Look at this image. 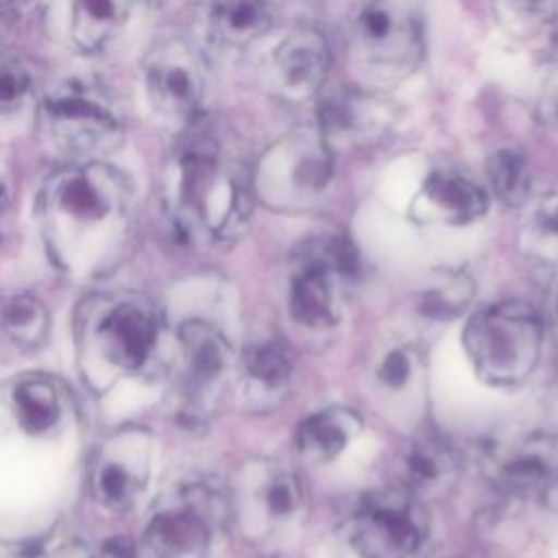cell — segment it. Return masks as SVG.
<instances>
[{
	"instance_id": "6da1fadb",
	"label": "cell",
	"mask_w": 558,
	"mask_h": 558,
	"mask_svg": "<svg viewBox=\"0 0 558 558\" xmlns=\"http://www.w3.org/2000/svg\"><path fill=\"white\" fill-rule=\"evenodd\" d=\"M131 187L105 161L68 163L48 179L39 216L52 253L65 264H96L129 229Z\"/></svg>"
},
{
	"instance_id": "7a4b0ae2",
	"label": "cell",
	"mask_w": 558,
	"mask_h": 558,
	"mask_svg": "<svg viewBox=\"0 0 558 558\" xmlns=\"http://www.w3.org/2000/svg\"><path fill=\"white\" fill-rule=\"evenodd\" d=\"M163 201L185 235L229 240L248 218L251 187L220 142L207 131H194L166 166Z\"/></svg>"
},
{
	"instance_id": "3957f363",
	"label": "cell",
	"mask_w": 558,
	"mask_h": 558,
	"mask_svg": "<svg viewBox=\"0 0 558 558\" xmlns=\"http://www.w3.org/2000/svg\"><path fill=\"white\" fill-rule=\"evenodd\" d=\"M44 146L70 163L98 161L122 144V118L102 89L87 78H61L46 87L37 107Z\"/></svg>"
},
{
	"instance_id": "277c9868",
	"label": "cell",
	"mask_w": 558,
	"mask_h": 558,
	"mask_svg": "<svg viewBox=\"0 0 558 558\" xmlns=\"http://www.w3.org/2000/svg\"><path fill=\"white\" fill-rule=\"evenodd\" d=\"M543 342L538 314L519 301L480 310L464 329V349L490 386H519L536 366Z\"/></svg>"
},
{
	"instance_id": "5b68a950",
	"label": "cell",
	"mask_w": 558,
	"mask_h": 558,
	"mask_svg": "<svg viewBox=\"0 0 558 558\" xmlns=\"http://www.w3.org/2000/svg\"><path fill=\"white\" fill-rule=\"evenodd\" d=\"M351 52L375 70H412L423 54V0H366L351 26Z\"/></svg>"
},
{
	"instance_id": "8992f818",
	"label": "cell",
	"mask_w": 558,
	"mask_h": 558,
	"mask_svg": "<svg viewBox=\"0 0 558 558\" xmlns=\"http://www.w3.org/2000/svg\"><path fill=\"white\" fill-rule=\"evenodd\" d=\"M144 87L153 111L170 124L190 122L205 94L201 54L183 39L157 44L144 59Z\"/></svg>"
},
{
	"instance_id": "52a82bcc",
	"label": "cell",
	"mask_w": 558,
	"mask_h": 558,
	"mask_svg": "<svg viewBox=\"0 0 558 558\" xmlns=\"http://www.w3.org/2000/svg\"><path fill=\"white\" fill-rule=\"evenodd\" d=\"M238 484L240 514L251 536H270L294 527L303 512V490L290 466L255 460L242 469Z\"/></svg>"
},
{
	"instance_id": "ba28073f",
	"label": "cell",
	"mask_w": 558,
	"mask_h": 558,
	"mask_svg": "<svg viewBox=\"0 0 558 558\" xmlns=\"http://www.w3.org/2000/svg\"><path fill=\"white\" fill-rule=\"evenodd\" d=\"M209 497L211 493L205 486L194 484L159 508L144 532L142 545L146 556L203 558L214 525V508Z\"/></svg>"
},
{
	"instance_id": "9c48e42d",
	"label": "cell",
	"mask_w": 558,
	"mask_h": 558,
	"mask_svg": "<svg viewBox=\"0 0 558 558\" xmlns=\"http://www.w3.org/2000/svg\"><path fill=\"white\" fill-rule=\"evenodd\" d=\"M421 538L414 510L397 499L366 504L344 527V543L353 558H412Z\"/></svg>"
},
{
	"instance_id": "30bf717a",
	"label": "cell",
	"mask_w": 558,
	"mask_h": 558,
	"mask_svg": "<svg viewBox=\"0 0 558 558\" xmlns=\"http://www.w3.org/2000/svg\"><path fill=\"white\" fill-rule=\"evenodd\" d=\"M329 177L327 148L314 137H294L272 148L259 168V190L279 205H296L318 194Z\"/></svg>"
},
{
	"instance_id": "8fae6325",
	"label": "cell",
	"mask_w": 558,
	"mask_h": 558,
	"mask_svg": "<svg viewBox=\"0 0 558 558\" xmlns=\"http://www.w3.org/2000/svg\"><path fill=\"white\" fill-rule=\"evenodd\" d=\"M146 442L140 432L116 436L96 460L92 486L100 504L111 510H126L146 482Z\"/></svg>"
},
{
	"instance_id": "7c38bea8",
	"label": "cell",
	"mask_w": 558,
	"mask_h": 558,
	"mask_svg": "<svg viewBox=\"0 0 558 558\" xmlns=\"http://www.w3.org/2000/svg\"><path fill=\"white\" fill-rule=\"evenodd\" d=\"M157 329V316L148 305L124 301L105 312L96 329V340L107 362L120 368H137L150 355Z\"/></svg>"
},
{
	"instance_id": "4fadbf2b",
	"label": "cell",
	"mask_w": 558,
	"mask_h": 558,
	"mask_svg": "<svg viewBox=\"0 0 558 558\" xmlns=\"http://www.w3.org/2000/svg\"><path fill=\"white\" fill-rule=\"evenodd\" d=\"M327 68V41L312 28H301L288 35L272 57V70L279 87L294 98L316 94L325 81Z\"/></svg>"
},
{
	"instance_id": "5bb4252c",
	"label": "cell",
	"mask_w": 558,
	"mask_h": 558,
	"mask_svg": "<svg viewBox=\"0 0 558 558\" xmlns=\"http://www.w3.org/2000/svg\"><path fill=\"white\" fill-rule=\"evenodd\" d=\"M288 305L292 318L312 329L329 327L338 318L333 272L307 248L292 275Z\"/></svg>"
},
{
	"instance_id": "9a60e30c",
	"label": "cell",
	"mask_w": 558,
	"mask_h": 558,
	"mask_svg": "<svg viewBox=\"0 0 558 558\" xmlns=\"http://www.w3.org/2000/svg\"><path fill=\"white\" fill-rule=\"evenodd\" d=\"M460 460L456 449L442 438H421L401 458V480L416 495H440L458 475Z\"/></svg>"
},
{
	"instance_id": "2e32d148",
	"label": "cell",
	"mask_w": 558,
	"mask_h": 558,
	"mask_svg": "<svg viewBox=\"0 0 558 558\" xmlns=\"http://www.w3.org/2000/svg\"><path fill=\"white\" fill-rule=\"evenodd\" d=\"M421 203L427 216L453 225L475 220L488 207L486 192L477 183L464 174L447 170L427 177L421 192Z\"/></svg>"
},
{
	"instance_id": "e0dca14e",
	"label": "cell",
	"mask_w": 558,
	"mask_h": 558,
	"mask_svg": "<svg viewBox=\"0 0 558 558\" xmlns=\"http://www.w3.org/2000/svg\"><path fill=\"white\" fill-rule=\"evenodd\" d=\"M362 427L349 408H327L307 416L299 427V451L310 462H329L340 456Z\"/></svg>"
},
{
	"instance_id": "ac0fdd59",
	"label": "cell",
	"mask_w": 558,
	"mask_h": 558,
	"mask_svg": "<svg viewBox=\"0 0 558 558\" xmlns=\"http://www.w3.org/2000/svg\"><path fill=\"white\" fill-rule=\"evenodd\" d=\"M179 342L185 362V373L192 386H209L227 371L231 357L229 342L209 323H183L179 327Z\"/></svg>"
},
{
	"instance_id": "d6986e66",
	"label": "cell",
	"mask_w": 558,
	"mask_h": 558,
	"mask_svg": "<svg viewBox=\"0 0 558 558\" xmlns=\"http://www.w3.org/2000/svg\"><path fill=\"white\" fill-rule=\"evenodd\" d=\"M137 0H72L70 35L83 52H96L124 26Z\"/></svg>"
},
{
	"instance_id": "ffe728a7",
	"label": "cell",
	"mask_w": 558,
	"mask_h": 558,
	"mask_svg": "<svg viewBox=\"0 0 558 558\" xmlns=\"http://www.w3.org/2000/svg\"><path fill=\"white\" fill-rule=\"evenodd\" d=\"M207 20L218 41L246 46L270 28L272 13L268 0H211Z\"/></svg>"
},
{
	"instance_id": "44dd1931",
	"label": "cell",
	"mask_w": 558,
	"mask_h": 558,
	"mask_svg": "<svg viewBox=\"0 0 558 558\" xmlns=\"http://www.w3.org/2000/svg\"><path fill=\"white\" fill-rule=\"evenodd\" d=\"M371 102L362 96L351 94H331L320 107L323 140H342L353 142L364 137L368 131H375L377 113L368 107Z\"/></svg>"
},
{
	"instance_id": "7402d4cb",
	"label": "cell",
	"mask_w": 558,
	"mask_h": 558,
	"mask_svg": "<svg viewBox=\"0 0 558 558\" xmlns=\"http://www.w3.org/2000/svg\"><path fill=\"white\" fill-rule=\"evenodd\" d=\"M13 408L17 423L28 434H44L59 421V397L48 379L31 377L15 386Z\"/></svg>"
},
{
	"instance_id": "603a6c76",
	"label": "cell",
	"mask_w": 558,
	"mask_h": 558,
	"mask_svg": "<svg viewBox=\"0 0 558 558\" xmlns=\"http://www.w3.org/2000/svg\"><path fill=\"white\" fill-rule=\"evenodd\" d=\"M0 325L15 342L35 347L48 333V310L31 294H11L0 303Z\"/></svg>"
},
{
	"instance_id": "cb8c5ba5",
	"label": "cell",
	"mask_w": 558,
	"mask_h": 558,
	"mask_svg": "<svg viewBox=\"0 0 558 558\" xmlns=\"http://www.w3.org/2000/svg\"><path fill=\"white\" fill-rule=\"evenodd\" d=\"M488 179L495 194L510 207L523 205L530 196L532 174L527 161L517 150H497L488 159Z\"/></svg>"
},
{
	"instance_id": "d4e9b609",
	"label": "cell",
	"mask_w": 558,
	"mask_h": 558,
	"mask_svg": "<svg viewBox=\"0 0 558 558\" xmlns=\"http://www.w3.org/2000/svg\"><path fill=\"white\" fill-rule=\"evenodd\" d=\"M421 377V355L410 344L388 347L375 362V384L384 392H401Z\"/></svg>"
},
{
	"instance_id": "484cf974",
	"label": "cell",
	"mask_w": 558,
	"mask_h": 558,
	"mask_svg": "<svg viewBox=\"0 0 558 558\" xmlns=\"http://www.w3.org/2000/svg\"><path fill=\"white\" fill-rule=\"evenodd\" d=\"M497 482L504 493L514 497H525L536 490H543L549 482L547 460L534 451L517 453L514 458L501 464Z\"/></svg>"
},
{
	"instance_id": "4316f807",
	"label": "cell",
	"mask_w": 558,
	"mask_h": 558,
	"mask_svg": "<svg viewBox=\"0 0 558 558\" xmlns=\"http://www.w3.org/2000/svg\"><path fill=\"white\" fill-rule=\"evenodd\" d=\"M246 375L266 390H279L288 384L292 373L290 353L275 340L251 347L244 355Z\"/></svg>"
},
{
	"instance_id": "83f0119b",
	"label": "cell",
	"mask_w": 558,
	"mask_h": 558,
	"mask_svg": "<svg viewBox=\"0 0 558 558\" xmlns=\"http://www.w3.org/2000/svg\"><path fill=\"white\" fill-rule=\"evenodd\" d=\"M471 296L473 281L464 272H456L425 290L421 299V312L429 318H451L466 307Z\"/></svg>"
},
{
	"instance_id": "f1b7e54d",
	"label": "cell",
	"mask_w": 558,
	"mask_h": 558,
	"mask_svg": "<svg viewBox=\"0 0 558 558\" xmlns=\"http://www.w3.org/2000/svg\"><path fill=\"white\" fill-rule=\"evenodd\" d=\"M31 92L28 68L11 54H0V113L15 111Z\"/></svg>"
},
{
	"instance_id": "f546056e",
	"label": "cell",
	"mask_w": 558,
	"mask_h": 558,
	"mask_svg": "<svg viewBox=\"0 0 558 558\" xmlns=\"http://www.w3.org/2000/svg\"><path fill=\"white\" fill-rule=\"evenodd\" d=\"M499 2L508 15L532 20V22L549 17L558 7V0H499Z\"/></svg>"
},
{
	"instance_id": "4dcf8cb0",
	"label": "cell",
	"mask_w": 558,
	"mask_h": 558,
	"mask_svg": "<svg viewBox=\"0 0 558 558\" xmlns=\"http://www.w3.org/2000/svg\"><path fill=\"white\" fill-rule=\"evenodd\" d=\"M35 558H92L89 549L76 541H70V543H63L54 549H46V551H39Z\"/></svg>"
},
{
	"instance_id": "1f68e13d",
	"label": "cell",
	"mask_w": 558,
	"mask_h": 558,
	"mask_svg": "<svg viewBox=\"0 0 558 558\" xmlns=\"http://www.w3.org/2000/svg\"><path fill=\"white\" fill-rule=\"evenodd\" d=\"M102 554L105 558H131L133 556V547L129 541H122V538H116L111 543H107L102 547Z\"/></svg>"
},
{
	"instance_id": "d6a6232c",
	"label": "cell",
	"mask_w": 558,
	"mask_h": 558,
	"mask_svg": "<svg viewBox=\"0 0 558 558\" xmlns=\"http://www.w3.org/2000/svg\"><path fill=\"white\" fill-rule=\"evenodd\" d=\"M541 216H543V220H545V225H547L549 229H556V231H558V194L551 196V198H547V201L543 203Z\"/></svg>"
},
{
	"instance_id": "836d02e7",
	"label": "cell",
	"mask_w": 558,
	"mask_h": 558,
	"mask_svg": "<svg viewBox=\"0 0 558 558\" xmlns=\"http://www.w3.org/2000/svg\"><path fill=\"white\" fill-rule=\"evenodd\" d=\"M11 201V174L7 166L0 161V211L9 205Z\"/></svg>"
},
{
	"instance_id": "e575fe53",
	"label": "cell",
	"mask_w": 558,
	"mask_h": 558,
	"mask_svg": "<svg viewBox=\"0 0 558 558\" xmlns=\"http://www.w3.org/2000/svg\"><path fill=\"white\" fill-rule=\"evenodd\" d=\"M543 495H545L547 508L558 517V475H556V477H549L547 486L543 488Z\"/></svg>"
},
{
	"instance_id": "d590c367",
	"label": "cell",
	"mask_w": 558,
	"mask_h": 558,
	"mask_svg": "<svg viewBox=\"0 0 558 558\" xmlns=\"http://www.w3.org/2000/svg\"><path fill=\"white\" fill-rule=\"evenodd\" d=\"M547 102L549 105H545L547 107V111H549V118L554 120V122H558V76L549 83V87H547Z\"/></svg>"
},
{
	"instance_id": "8d00e7d4",
	"label": "cell",
	"mask_w": 558,
	"mask_h": 558,
	"mask_svg": "<svg viewBox=\"0 0 558 558\" xmlns=\"http://www.w3.org/2000/svg\"><path fill=\"white\" fill-rule=\"evenodd\" d=\"M26 0H0V15L2 13H11V11H15L20 4H24Z\"/></svg>"
}]
</instances>
